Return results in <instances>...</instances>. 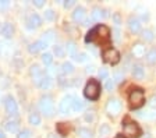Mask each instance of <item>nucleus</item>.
Returning <instances> with one entry per match:
<instances>
[{
	"label": "nucleus",
	"mask_w": 156,
	"mask_h": 138,
	"mask_svg": "<svg viewBox=\"0 0 156 138\" xmlns=\"http://www.w3.org/2000/svg\"><path fill=\"white\" fill-rule=\"evenodd\" d=\"M116 138H126V137H124V135H121V134H120V135H116Z\"/></svg>",
	"instance_id": "obj_48"
},
{
	"label": "nucleus",
	"mask_w": 156,
	"mask_h": 138,
	"mask_svg": "<svg viewBox=\"0 0 156 138\" xmlns=\"http://www.w3.org/2000/svg\"><path fill=\"white\" fill-rule=\"evenodd\" d=\"M99 133H101V135H102V134H106V133H109V126L103 124L101 128H99Z\"/></svg>",
	"instance_id": "obj_40"
},
{
	"label": "nucleus",
	"mask_w": 156,
	"mask_h": 138,
	"mask_svg": "<svg viewBox=\"0 0 156 138\" xmlns=\"http://www.w3.org/2000/svg\"><path fill=\"white\" fill-rule=\"evenodd\" d=\"M28 120H29V124H32V126H39L41 124V116H39L38 113H31Z\"/></svg>",
	"instance_id": "obj_23"
},
{
	"label": "nucleus",
	"mask_w": 156,
	"mask_h": 138,
	"mask_svg": "<svg viewBox=\"0 0 156 138\" xmlns=\"http://www.w3.org/2000/svg\"><path fill=\"white\" fill-rule=\"evenodd\" d=\"M64 53H66V50L63 49L62 46H57V45L55 46V55H56V57H63V56H64Z\"/></svg>",
	"instance_id": "obj_32"
},
{
	"label": "nucleus",
	"mask_w": 156,
	"mask_h": 138,
	"mask_svg": "<svg viewBox=\"0 0 156 138\" xmlns=\"http://www.w3.org/2000/svg\"><path fill=\"white\" fill-rule=\"evenodd\" d=\"M78 135L81 138H92V131L88 128H78Z\"/></svg>",
	"instance_id": "obj_27"
},
{
	"label": "nucleus",
	"mask_w": 156,
	"mask_h": 138,
	"mask_svg": "<svg viewBox=\"0 0 156 138\" xmlns=\"http://www.w3.org/2000/svg\"><path fill=\"white\" fill-rule=\"evenodd\" d=\"M0 138H6V135H4L3 131H0Z\"/></svg>",
	"instance_id": "obj_47"
},
{
	"label": "nucleus",
	"mask_w": 156,
	"mask_h": 138,
	"mask_svg": "<svg viewBox=\"0 0 156 138\" xmlns=\"http://www.w3.org/2000/svg\"><path fill=\"white\" fill-rule=\"evenodd\" d=\"M75 4L74 0H67V2H64V7L66 9H70V7H73Z\"/></svg>",
	"instance_id": "obj_42"
},
{
	"label": "nucleus",
	"mask_w": 156,
	"mask_h": 138,
	"mask_svg": "<svg viewBox=\"0 0 156 138\" xmlns=\"http://www.w3.org/2000/svg\"><path fill=\"white\" fill-rule=\"evenodd\" d=\"M39 110L43 113L45 116L50 117L55 112V105H53V101L49 95H43L42 98L39 99Z\"/></svg>",
	"instance_id": "obj_5"
},
{
	"label": "nucleus",
	"mask_w": 156,
	"mask_h": 138,
	"mask_svg": "<svg viewBox=\"0 0 156 138\" xmlns=\"http://www.w3.org/2000/svg\"><path fill=\"white\" fill-rule=\"evenodd\" d=\"M29 74H31V77H32V80L35 81V84L38 85L39 82H41V80H42V77L45 76V73L42 71V69L39 66H36V64H34V66H31V69H29Z\"/></svg>",
	"instance_id": "obj_10"
},
{
	"label": "nucleus",
	"mask_w": 156,
	"mask_h": 138,
	"mask_svg": "<svg viewBox=\"0 0 156 138\" xmlns=\"http://www.w3.org/2000/svg\"><path fill=\"white\" fill-rule=\"evenodd\" d=\"M85 120H87V122H94L95 120V112L94 110H88L87 113H85Z\"/></svg>",
	"instance_id": "obj_34"
},
{
	"label": "nucleus",
	"mask_w": 156,
	"mask_h": 138,
	"mask_svg": "<svg viewBox=\"0 0 156 138\" xmlns=\"http://www.w3.org/2000/svg\"><path fill=\"white\" fill-rule=\"evenodd\" d=\"M2 34L4 35V38H7V39H10L11 36H13L14 34V27L13 24H10V23H6L3 27H2Z\"/></svg>",
	"instance_id": "obj_16"
},
{
	"label": "nucleus",
	"mask_w": 156,
	"mask_h": 138,
	"mask_svg": "<svg viewBox=\"0 0 156 138\" xmlns=\"http://www.w3.org/2000/svg\"><path fill=\"white\" fill-rule=\"evenodd\" d=\"M4 128L9 133H17L18 131V122L17 120H7L4 123Z\"/></svg>",
	"instance_id": "obj_19"
},
{
	"label": "nucleus",
	"mask_w": 156,
	"mask_h": 138,
	"mask_svg": "<svg viewBox=\"0 0 156 138\" xmlns=\"http://www.w3.org/2000/svg\"><path fill=\"white\" fill-rule=\"evenodd\" d=\"M57 131L60 135H67L68 131H70V127H68L66 123H58L57 124Z\"/></svg>",
	"instance_id": "obj_24"
},
{
	"label": "nucleus",
	"mask_w": 156,
	"mask_h": 138,
	"mask_svg": "<svg viewBox=\"0 0 156 138\" xmlns=\"http://www.w3.org/2000/svg\"><path fill=\"white\" fill-rule=\"evenodd\" d=\"M4 108H6V112L9 113V115H17V112H18V106H17L16 99L10 95L7 96L6 101H4Z\"/></svg>",
	"instance_id": "obj_9"
},
{
	"label": "nucleus",
	"mask_w": 156,
	"mask_h": 138,
	"mask_svg": "<svg viewBox=\"0 0 156 138\" xmlns=\"http://www.w3.org/2000/svg\"><path fill=\"white\" fill-rule=\"evenodd\" d=\"M141 36H142V39L146 41V42H151V41H153V38H155V35H153V32L151 30L141 31Z\"/></svg>",
	"instance_id": "obj_21"
},
{
	"label": "nucleus",
	"mask_w": 156,
	"mask_h": 138,
	"mask_svg": "<svg viewBox=\"0 0 156 138\" xmlns=\"http://www.w3.org/2000/svg\"><path fill=\"white\" fill-rule=\"evenodd\" d=\"M114 81H117V82L123 81V73H119V71H117L116 76H114Z\"/></svg>",
	"instance_id": "obj_41"
},
{
	"label": "nucleus",
	"mask_w": 156,
	"mask_h": 138,
	"mask_svg": "<svg viewBox=\"0 0 156 138\" xmlns=\"http://www.w3.org/2000/svg\"><path fill=\"white\" fill-rule=\"evenodd\" d=\"M89 24H91V20H84V25H89Z\"/></svg>",
	"instance_id": "obj_46"
},
{
	"label": "nucleus",
	"mask_w": 156,
	"mask_h": 138,
	"mask_svg": "<svg viewBox=\"0 0 156 138\" xmlns=\"http://www.w3.org/2000/svg\"><path fill=\"white\" fill-rule=\"evenodd\" d=\"M133 76L136 80H142L145 76V71H144V67L141 64H134L133 66Z\"/></svg>",
	"instance_id": "obj_18"
},
{
	"label": "nucleus",
	"mask_w": 156,
	"mask_h": 138,
	"mask_svg": "<svg viewBox=\"0 0 156 138\" xmlns=\"http://www.w3.org/2000/svg\"><path fill=\"white\" fill-rule=\"evenodd\" d=\"M133 55L135 57H142L145 55V46L142 43H135L133 46Z\"/></svg>",
	"instance_id": "obj_20"
},
{
	"label": "nucleus",
	"mask_w": 156,
	"mask_h": 138,
	"mask_svg": "<svg viewBox=\"0 0 156 138\" xmlns=\"http://www.w3.org/2000/svg\"><path fill=\"white\" fill-rule=\"evenodd\" d=\"M34 6H36V7H43V6H45V2H43V0H35V2H34Z\"/></svg>",
	"instance_id": "obj_43"
},
{
	"label": "nucleus",
	"mask_w": 156,
	"mask_h": 138,
	"mask_svg": "<svg viewBox=\"0 0 156 138\" xmlns=\"http://www.w3.org/2000/svg\"><path fill=\"white\" fill-rule=\"evenodd\" d=\"M45 20L46 21H53L55 20V11L53 10H46L45 11Z\"/></svg>",
	"instance_id": "obj_33"
},
{
	"label": "nucleus",
	"mask_w": 156,
	"mask_h": 138,
	"mask_svg": "<svg viewBox=\"0 0 156 138\" xmlns=\"http://www.w3.org/2000/svg\"><path fill=\"white\" fill-rule=\"evenodd\" d=\"M128 102L131 109H140L145 103V94L141 88H134L128 95Z\"/></svg>",
	"instance_id": "obj_2"
},
{
	"label": "nucleus",
	"mask_w": 156,
	"mask_h": 138,
	"mask_svg": "<svg viewBox=\"0 0 156 138\" xmlns=\"http://www.w3.org/2000/svg\"><path fill=\"white\" fill-rule=\"evenodd\" d=\"M113 20H114V23H116L117 25H119V24L121 23V21H120V14H119V13L114 14V16H113Z\"/></svg>",
	"instance_id": "obj_44"
},
{
	"label": "nucleus",
	"mask_w": 156,
	"mask_h": 138,
	"mask_svg": "<svg viewBox=\"0 0 156 138\" xmlns=\"http://www.w3.org/2000/svg\"><path fill=\"white\" fill-rule=\"evenodd\" d=\"M17 138H31V131L29 130H23V131H20Z\"/></svg>",
	"instance_id": "obj_35"
},
{
	"label": "nucleus",
	"mask_w": 156,
	"mask_h": 138,
	"mask_svg": "<svg viewBox=\"0 0 156 138\" xmlns=\"http://www.w3.org/2000/svg\"><path fill=\"white\" fill-rule=\"evenodd\" d=\"M53 39H55V31L49 30V31H46V32H43V34H42V41H45L46 43L52 42Z\"/></svg>",
	"instance_id": "obj_22"
},
{
	"label": "nucleus",
	"mask_w": 156,
	"mask_h": 138,
	"mask_svg": "<svg viewBox=\"0 0 156 138\" xmlns=\"http://www.w3.org/2000/svg\"><path fill=\"white\" fill-rule=\"evenodd\" d=\"M98 76H99V78H107V76H109V71H107L106 69H101L99 71H98Z\"/></svg>",
	"instance_id": "obj_36"
},
{
	"label": "nucleus",
	"mask_w": 156,
	"mask_h": 138,
	"mask_svg": "<svg viewBox=\"0 0 156 138\" xmlns=\"http://www.w3.org/2000/svg\"><path fill=\"white\" fill-rule=\"evenodd\" d=\"M48 45L49 43H46L45 41L39 39V41H36V42L31 43V45L28 46V50H29V53H38V52H41V50H45L46 48H48Z\"/></svg>",
	"instance_id": "obj_11"
},
{
	"label": "nucleus",
	"mask_w": 156,
	"mask_h": 138,
	"mask_svg": "<svg viewBox=\"0 0 156 138\" xmlns=\"http://www.w3.org/2000/svg\"><path fill=\"white\" fill-rule=\"evenodd\" d=\"M27 24H28L29 30H36V28H39V27L42 25V18H41L38 14H31V16L28 17Z\"/></svg>",
	"instance_id": "obj_12"
},
{
	"label": "nucleus",
	"mask_w": 156,
	"mask_h": 138,
	"mask_svg": "<svg viewBox=\"0 0 156 138\" xmlns=\"http://www.w3.org/2000/svg\"><path fill=\"white\" fill-rule=\"evenodd\" d=\"M128 28L133 34H140L141 32V21L136 18V17L131 16L128 18Z\"/></svg>",
	"instance_id": "obj_13"
},
{
	"label": "nucleus",
	"mask_w": 156,
	"mask_h": 138,
	"mask_svg": "<svg viewBox=\"0 0 156 138\" xmlns=\"http://www.w3.org/2000/svg\"><path fill=\"white\" fill-rule=\"evenodd\" d=\"M102 57H103L105 62L112 64V66H114V64H117V63L120 62V53H119V50L114 49V48H107L106 50H103Z\"/></svg>",
	"instance_id": "obj_6"
},
{
	"label": "nucleus",
	"mask_w": 156,
	"mask_h": 138,
	"mask_svg": "<svg viewBox=\"0 0 156 138\" xmlns=\"http://www.w3.org/2000/svg\"><path fill=\"white\" fill-rule=\"evenodd\" d=\"M106 17H109V11L107 10H103L101 7H95L92 10V20L101 21L102 18H106Z\"/></svg>",
	"instance_id": "obj_14"
},
{
	"label": "nucleus",
	"mask_w": 156,
	"mask_h": 138,
	"mask_svg": "<svg viewBox=\"0 0 156 138\" xmlns=\"http://www.w3.org/2000/svg\"><path fill=\"white\" fill-rule=\"evenodd\" d=\"M74 101H75V98L73 95H66L64 98L62 99L60 106H58V109H60V113H62V115H68V113L73 110Z\"/></svg>",
	"instance_id": "obj_7"
},
{
	"label": "nucleus",
	"mask_w": 156,
	"mask_h": 138,
	"mask_svg": "<svg viewBox=\"0 0 156 138\" xmlns=\"http://www.w3.org/2000/svg\"><path fill=\"white\" fill-rule=\"evenodd\" d=\"M75 49H77V46H75V43L73 42V41H68L67 45H66V52H67L68 55H71V56H74V55H75Z\"/></svg>",
	"instance_id": "obj_26"
},
{
	"label": "nucleus",
	"mask_w": 156,
	"mask_h": 138,
	"mask_svg": "<svg viewBox=\"0 0 156 138\" xmlns=\"http://www.w3.org/2000/svg\"><path fill=\"white\" fill-rule=\"evenodd\" d=\"M73 59H74L75 62H78V63H82V62H85V60L88 59V56L85 55V53H80V55H74Z\"/></svg>",
	"instance_id": "obj_31"
},
{
	"label": "nucleus",
	"mask_w": 156,
	"mask_h": 138,
	"mask_svg": "<svg viewBox=\"0 0 156 138\" xmlns=\"http://www.w3.org/2000/svg\"><path fill=\"white\" fill-rule=\"evenodd\" d=\"M146 62L148 63H156V49H151L146 53Z\"/></svg>",
	"instance_id": "obj_28"
},
{
	"label": "nucleus",
	"mask_w": 156,
	"mask_h": 138,
	"mask_svg": "<svg viewBox=\"0 0 156 138\" xmlns=\"http://www.w3.org/2000/svg\"><path fill=\"white\" fill-rule=\"evenodd\" d=\"M106 110H107V113L112 115V116L119 115L120 110H121V102L119 101V99H114V98L110 99V101L107 102V105H106Z\"/></svg>",
	"instance_id": "obj_8"
},
{
	"label": "nucleus",
	"mask_w": 156,
	"mask_h": 138,
	"mask_svg": "<svg viewBox=\"0 0 156 138\" xmlns=\"http://www.w3.org/2000/svg\"><path fill=\"white\" fill-rule=\"evenodd\" d=\"M53 62V56L50 55V53H43L42 55V63L45 64V66H50Z\"/></svg>",
	"instance_id": "obj_29"
},
{
	"label": "nucleus",
	"mask_w": 156,
	"mask_h": 138,
	"mask_svg": "<svg viewBox=\"0 0 156 138\" xmlns=\"http://www.w3.org/2000/svg\"><path fill=\"white\" fill-rule=\"evenodd\" d=\"M148 103H149V106L152 109H156V95H153L152 98L149 99V102H148Z\"/></svg>",
	"instance_id": "obj_39"
},
{
	"label": "nucleus",
	"mask_w": 156,
	"mask_h": 138,
	"mask_svg": "<svg viewBox=\"0 0 156 138\" xmlns=\"http://www.w3.org/2000/svg\"><path fill=\"white\" fill-rule=\"evenodd\" d=\"M52 84H53V80H52V77L50 76H48V74H45V76L42 77V80H41V82H39L38 85L41 87L42 89H49L50 87H52Z\"/></svg>",
	"instance_id": "obj_17"
},
{
	"label": "nucleus",
	"mask_w": 156,
	"mask_h": 138,
	"mask_svg": "<svg viewBox=\"0 0 156 138\" xmlns=\"http://www.w3.org/2000/svg\"><path fill=\"white\" fill-rule=\"evenodd\" d=\"M85 42H96L98 45H107L110 42V30L103 24L95 27L94 30H91L88 32V35L85 36Z\"/></svg>",
	"instance_id": "obj_1"
},
{
	"label": "nucleus",
	"mask_w": 156,
	"mask_h": 138,
	"mask_svg": "<svg viewBox=\"0 0 156 138\" xmlns=\"http://www.w3.org/2000/svg\"><path fill=\"white\" fill-rule=\"evenodd\" d=\"M114 87V80H107L106 81V89L107 91H112Z\"/></svg>",
	"instance_id": "obj_38"
},
{
	"label": "nucleus",
	"mask_w": 156,
	"mask_h": 138,
	"mask_svg": "<svg viewBox=\"0 0 156 138\" xmlns=\"http://www.w3.org/2000/svg\"><path fill=\"white\" fill-rule=\"evenodd\" d=\"M9 6H10L9 0H0V10H6V9H9Z\"/></svg>",
	"instance_id": "obj_37"
},
{
	"label": "nucleus",
	"mask_w": 156,
	"mask_h": 138,
	"mask_svg": "<svg viewBox=\"0 0 156 138\" xmlns=\"http://www.w3.org/2000/svg\"><path fill=\"white\" fill-rule=\"evenodd\" d=\"M123 131H124V134L131 138H138L142 134V130H141L140 126L136 124L135 122L130 120V119H126L123 122Z\"/></svg>",
	"instance_id": "obj_4"
},
{
	"label": "nucleus",
	"mask_w": 156,
	"mask_h": 138,
	"mask_svg": "<svg viewBox=\"0 0 156 138\" xmlns=\"http://www.w3.org/2000/svg\"><path fill=\"white\" fill-rule=\"evenodd\" d=\"M0 31H2V27H0Z\"/></svg>",
	"instance_id": "obj_49"
},
{
	"label": "nucleus",
	"mask_w": 156,
	"mask_h": 138,
	"mask_svg": "<svg viewBox=\"0 0 156 138\" xmlns=\"http://www.w3.org/2000/svg\"><path fill=\"white\" fill-rule=\"evenodd\" d=\"M82 109H84V102H82L81 99L75 98L74 105H73V110H74V112H80V110H82Z\"/></svg>",
	"instance_id": "obj_30"
},
{
	"label": "nucleus",
	"mask_w": 156,
	"mask_h": 138,
	"mask_svg": "<svg viewBox=\"0 0 156 138\" xmlns=\"http://www.w3.org/2000/svg\"><path fill=\"white\" fill-rule=\"evenodd\" d=\"M87 71L88 73H94L95 71V66H88L87 67Z\"/></svg>",
	"instance_id": "obj_45"
},
{
	"label": "nucleus",
	"mask_w": 156,
	"mask_h": 138,
	"mask_svg": "<svg viewBox=\"0 0 156 138\" xmlns=\"http://www.w3.org/2000/svg\"><path fill=\"white\" fill-rule=\"evenodd\" d=\"M84 95L87 99L89 101H96L101 95V85L96 80H89L88 84L85 85V89H84Z\"/></svg>",
	"instance_id": "obj_3"
},
{
	"label": "nucleus",
	"mask_w": 156,
	"mask_h": 138,
	"mask_svg": "<svg viewBox=\"0 0 156 138\" xmlns=\"http://www.w3.org/2000/svg\"><path fill=\"white\" fill-rule=\"evenodd\" d=\"M73 71H74V67H73L71 63L66 62V63H63L62 64V73L63 74H71Z\"/></svg>",
	"instance_id": "obj_25"
},
{
	"label": "nucleus",
	"mask_w": 156,
	"mask_h": 138,
	"mask_svg": "<svg viewBox=\"0 0 156 138\" xmlns=\"http://www.w3.org/2000/svg\"><path fill=\"white\" fill-rule=\"evenodd\" d=\"M73 20L75 21V23H82V21L85 20V9L81 6H78L77 9L74 10V13H73Z\"/></svg>",
	"instance_id": "obj_15"
}]
</instances>
